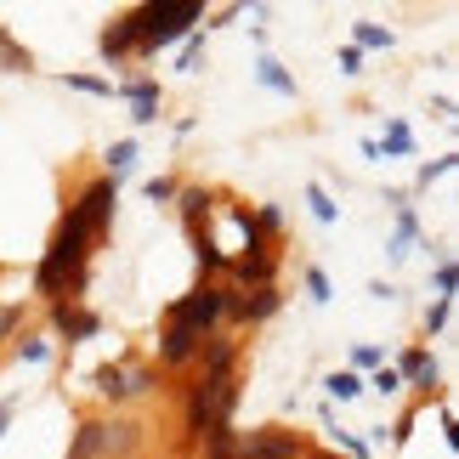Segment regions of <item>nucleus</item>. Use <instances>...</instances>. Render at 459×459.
<instances>
[{
    "label": "nucleus",
    "mask_w": 459,
    "mask_h": 459,
    "mask_svg": "<svg viewBox=\"0 0 459 459\" xmlns=\"http://www.w3.org/2000/svg\"><path fill=\"white\" fill-rule=\"evenodd\" d=\"M199 17H204L199 0H148V6H136L131 12V23H136V57H153L159 46L182 40Z\"/></svg>",
    "instance_id": "nucleus-1"
},
{
    "label": "nucleus",
    "mask_w": 459,
    "mask_h": 459,
    "mask_svg": "<svg viewBox=\"0 0 459 459\" xmlns=\"http://www.w3.org/2000/svg\"><path fill=\"white\" fill-rule=\"evenodd\" d=\"M238 409V385L233 380H193L187 392H182V431L193 437V443H204L216 426H227Z\"/></svg>",
    "instance_id": "nucleus-2"
},
{
    "label": "nucleus",
    "mask_w": 459,
    "mask_h": 459,
    "mask_svg": "<svg viewBox=\"0 0 459 459\" xmlns=\"http://www.w3.org/2000/svg\"><path fill=\"white\" fill-rule=\"evenodd\" d=\"M227 284H199L193 295H182V301H176L170 312H165V324H176V329H187V334H216V324L227 317Z\"/></svg>",
    "instance_id": "nucleus-3"
},
{
    "label": "nucleus",
    "mask_w": 459,
    "mask_h": 459,
    "mask_svg": "<svg viewBox=\"0 0 459 459\" xmlns=\"http://www.w3.org/2000/svg\"><path fill=\"white\" fill-rule=\"evenodd\" d=\"M114 204H119V182H108V176H97V182H85V187H80V199L68 204V210L80 216L85 238H91V244H102V238H108V227H114Z\"/></svg>",
    "instance_id": "nucleus-4"
},
{
    "label": "nucleus",
    "mask_w": 459,
    "mask_h": 459,
    "mask_svg": "<svg viewBox=\"0 0 459 459\" xmlns=\"http://www.w3.org/2000/svg\"><path fill=\"white\" fill-rule=\"evenodd\" d=\"M307 454L312 448L295 431H284V426H261V431L238 437V459H307Z\"/></svg>",
    "instance_id": "nucleus-5"
},
{
    "label": "nucleus",
    "mask_w": 459,
    "mask_h": 459,
    "mask_svg": "<svg viewBox=\"0 0 459 459\" xmlns=\"http://www.w3.org/2000/svg\"><path fill=\"white\" fill-rule=\"evenodd\" d=\"M233 290V284H227ZM278 307H284V290L267 284V290H233L227 295V324H267V317H278Z\"/></svg>",
    "instance_id": "nucleus-6"
},
{
    "label": "nucleus",
    "mask_w": 459,
    "mask_h": 459,
    "mask_svg": "<svg viewBox=\"0 0 459 459\" xmlns=\"http://www.w3.org/2000/svg\"><path fill=\"white\" fill-rule=\"evenodd\" d=\"M51 329H57L68 346H80V341H97L102 334V317L80 301H51Z\"/></svg>",
    "instance_id": "nucleus-7"
},
{
    "label": "nucleus",
    "mask_w": 459,
    "mask_h": 459,
    "mask_svg": "<svg viewBox=\"0 0 459 459\" xmlns=\"http://www.w3.org/2000/svg\"><path fill=\"white\" fill-rule=\"evenodd\" d=\"M221 278H233V290H267L278 284V255H227Z\"/></svg>",
    "instance_id": "nucleus-8"
},
{
    "label": "nucleus",
    "mask_w": 459,
    "mask_h": 459,
    "mask_svg": "<svg viewBox=\"0 0 459 459\" xmlns=\"http://www.w3.org/2000/svg\"><path fill=\"white\" fill-rule=\"evenodd\" d=\"M193 363H204V380H233V368H238V341H227V334H204L199 341V358Z\"/></svg>",
    "instance_id": "nucleus-9"
},
{
    "label": "nucleus",
    "mask_w": 459,
    "mask_h": 459,
    "mask_svg": "<svg viewBox=\"0 0 459 459\" xmlns=\"http://www.w3.org/2000/svg\"><path fill=\"white\" fill-rule=\"evenodd\" d=\"M176 210H182V227L187 233H210V210H216V193L210 187H176Z\"/></svg>",
    "instance_id": "nucleus-10"
},
{
    "label": "nucleus",
    "mask_w": 459,
    "mask_h": 459,
    "mask_svg": "<svg viewBox=\"0 0 459 459\" xmlns=\"http://www.w3.org/2000/svg\"><path fill=\"white\" fill-rule=\"evenodd\" d=\"M397 380H403V385H414V392L431 403V392H437V358H431L426 346L403 351V363H397Z\"/></svg>",
    "instance_id": "nucleus-11"
},
{
    "label": "nucleus",
    "mask_w": 459,
    "mask_h": 459,
    "mask_svg": "<svg viewBox=\"0 0 459 459\" xmlns=\"http://www.w3.org/2000/svg\"><path fill=\"white\" fill-rule=\"evenodd\" d=\"M193 358H199V334L165 324V334H159V368H187Z\"/></svg>",
    "instance_id": "nucleus-12"
},
{
    "label": "nucleus",
    "mask_w": 459,
    "mask_h": 459,
    "mask_svg": "<svg viewBox=\"0 0 459 459\" xmlns=\"http://www.w3.org/2000/svg\"><path fill=\"white\" fill-rule=\"evenodd\" d=\"M136 448H143L136 420H102V459H131Z\"/></svg>",
    "instance_id": "nucleus-13"
},
{
    "label": "nucleus",
    "mask_w": 459,
    "mask_h": 459,
    "mask_svg": "<svg viewBox=\"0 0 459 459\" xmlns=\"http://www.w3.org/2000/svg\"><path fill=\"white\" fill-rule=\"evenodd\" d=\"M97 46H102V57H108L114 68L126 63V57H136V23H131V12H119L114 23L102 29V40H97Z\"/></svg>",
    "instance_id": "nucleus-14"
},
{
    "label": "nucleus",
    "mask_w": 459,
    "mask_h": 459,
    "mask_svg": "<svg viewBox=\"0 0 459 459\" xmlns=\"http://www.w3.org/2000/svg\"><path fill=\"white\" fill-rule=\"evenodd\" d=\"M119 91H126L131 97V119H136V126H153V119H159V85L153 80H131V85H119Z\"/></svg>",
    "instance_id": "nucleus-15"
},
{
    "label": "nucleus",
    "mask_w": 459,
    "mask_h": 459,
    "mask_svg": "<svg viewBox=\"0 0 459 459\" xmlns=\"http://www.w3.org/2000/svg\"><path fill=\"white\" fill-rule=\"evenodd\" d=\"M91 392L102 403H126V363H102L97 375H91Z\"/></svg>",
    "instance_id": "nucleus-16"
},
{
    "label": "nucleus",
    "mask_w": 459,
    "mask_h": 459,
    "mask_svg": "<svg viewBox=\"0 0 459 459\" xmlns=\"http://www.w3.org/2000/svg\"><path fill=\"white\" fill-rule=\"evenodd\" d=\"M68 459H102V420H80L74 443H68Z\"/></svg>",
    "instance_id": "nucleus-17"
},
{
    "label": "nucleus",
    "mask_w": 459,
    "mask_h": 459,
    "mask_svg": "<svg viewBox=\"0 0 459 459\" xmlns=\"http://www.w3.org/2000/svg\"><path fill=\"white\" fill-rule=\"evenodd\" d=\"M193 255H199V273H204V284H216V278L227 273V255L216 250V238H210V233H193Z\"/></svg>",
    "instance_id": "nucleus-18"
},
{
    "label": "nucleus",
    "mask_w": 459,
    "mask_h": 459,
    "mask_svg": "<svg viewBox=\"0 0 459 459\" xmlns=\"http://www.w3.org/2000/svg\"><path fill=\"white\" fill-rule=\"evenodd\" d=\"M324 392H329L334 403H351V397L363 392V375H358V368H334V375L324 380Z\"/></svg>",
    "instance_id": "nucleus-19"
},
{
    "label": "nucleus",
    "mask_w": 459,
    "mask_h": 459,
    "mask_svg": "<svg viewBox=\"0 0 459 459\" xmlns=\"http://www.w3.org/2000/svg\"><path fill=\"white\" fill-rule=\"evenodd\" d=\"M102 159H108V182H119V176L136 165V136H119V143L102 153Z\"/></svg>",
    "instance_id": "nucleus-20"
},
{
    "label": "nucleus",
    "mask_w": 459,
    "mask_h": 459,
    "mask_svg": "<svg viewBox=\"0 0 459 459\" xmlns=\"http://www.w3.org/2000/svg\"><path fill=\"white\" fill-rule=\"evenodd\" d=\"M255 80L267 85V91H278V97H295V80H290V74H284V68H278L273 57H261V63H255Z\"/></svg>",
    "instance_id": "nucleus-21"
},
{
    "label": "nucleus",
    "mask_w": 459,
    "mask_h": 459,
    "mask_svg": "<svg viewBox=\"0 0 459 459\" xmlns=\"http://www.w3.org/2000/svg\"><path fill=\"white\" fill-rule=\"evenodd\" d=\"M148 392H159V368H126V403L131 397H148Z\"/></svg>",
    "instance_id": "nucleus-22"
},
{
    "label": "nucleus",
    "mask_w": 459,
    "mask_h": 459,
    "mask_svg": "<svg viewBox=\"0 0 459 459\" xmlns=\"http://www.w3.org/2000/svg\"><path fill=\"white\" fill-rule=\"evenodd\" d=\"M351 34H358V51H392V29L380 23H358Z\"/></svg>",
    "instance_id": "nucleus-23"
},
{
    "label": "nucleus",
    "mask_w": 459,
    "mask_h": 459,
    "mask_svg": "<svg viewBox=\"0 0 459 459\" xmlns=\"http://www.w3.org/2000/svg\"><path fill=\"white\" fill-rule=\"evenodd\" d=\"M459 170V153H443V159H431V165H420V187H431V182H443V176Z\"/></svg>",
    "instance_id": "nucleus-24"
},
{
    "label": "nucleus",
    "mask_w": 459,
    "mask_h": 459,
    "mask_svg": "<svg viewBox=\"0 0 459 459\" xmlns=\"http://www.w3.org/2000/svg\"><path fill=\"white\" fill-rule=\"evenodd\" d=\"M307 204H312V216H317V221H341V210H334V199H329V193L317 187V182H307Z\"/></svg>",
    "instance_id": "nucleus-25"
},
{
    "label": "nucleus",
    "mask_w": 459,
    "mask_h": 459,
    "mask_svg": "<svg viewBox=\"0 0 459 459\" xmlns=\"http://www.w3.org/2000/svg\"><path fill=\"white\" fill-rule=\"evenodd\" d=\"M385 153H414V131L403 126V119H392V126H385Z\"/></svg>",
    "instance_id": "nucleus-26"
},
{
    "label": "nucleus",
    "mask_w": 459,
    "mask_h": 459,
    "mask_svg": "<svg viewBox=\"0 0 459 459\" xmlns=\"http://www.w3.org/2000/svg\"><path fill=\"white\" fill-rule=\"evenodd\" d=\"M63 85H74V91H85V97H114V85L91 80V74H63Z\"/></svg>",
    "instance_id": "nucleus-27"
},
{
    "label": "nucleus",
    "mask_w": 459,
    "mask_h": 459,
    "mask_svg": "<svg viewBox=\"0 0 459 459\" xmlns=\"http://www.w3.org/2000/svg\"><path fill=\"white\" fill-rule=\"evenodd\" d=\"M454 284H459V273H454V261L443 255V261H437V301H454Z\"/></svg>",
    "instance_id": "nucleus-28"
},
{
    "label": "nucleus",
    "mask_w": 459,
    "mask_h": 459,
    "mask_svg": "<svg viewBox=\"0 0 459 459\" xmlns=\"http://www.w3.org/2000/svg\"><path fill=\"white\" fill-rule=\"evenodd\" d=\"M0 63H6V68H29V51L17 46V40H12L6 29H0Z\"/></svg>",
    "instance_id": "nucleus-29"
},
{
    "label": "nucleus",
    "mask_w": 459,
    "mask_h": 459,
    "mask_svg": "<svg viewBox=\"0 0 459 459\" xmlns=\"http://www.w3.org/2000/svg\"><path fill=\"white\" fill-rule=\"evenodd\" d=\"M448 312H454V301H431L426 307V334H443L448 329Z\"/></svg>",
    "instance_id": "nucleus-30"
},
{
    "label": "nucleus",
    "mask_w": 459,
    "mask_h": 459,
    "mask_svg": "<svg viewBox=\"0 0 459 459\" xmlns=\"http://www.w3.org/2000/svg\"><path fill=\"white\" fill-rule=\"evenodd\" d=\"M143 193H148L153 204H170V199H176V182H170V176H153V182H148Z\"/></svg>",
    "instance_id": "nucleus-31"
},
{
    "label": "nucleus",
    "mask_w": 459,
    "mask_h": 459,
    "mask_svg": "<svg viewBox=\"0 0 459 459\" xmlns=\"http://www.w3.org/2000/svg\"><path fill=\"white\" fill-rule=\"evenodd\" d=\"M17 358H23V363H46L51 358V341H34V334H29V341L17 346Z\"/></svg>",
    "instance_id": "nucleus-32"
},
{
    "label": "nucleus",
    "mask_w": 459,
    "mask_h": 459,
    "mask_svg": "<svg viewBox=\"0 0 459 459\" xmlns=\"http://www.w3.org/2000/svg\"><path fill=\"white\" fill-rule=\"evenodd\" d=\"M307 295H312V301H329V278H324V267H307Z\"/></svg>",
    "instance_id": "nucleus-33"
},
{
    "label": "nucleus",
    "mask_w": 459,
    "mask_h": 459,
    "mask_svg": "<svg viewBox=\"0 0 459 459\" xmlns=\"http://www.w3.org/2000/svg\"><path fill=\"white\" fill-rule=\"evenodd\" d=\"M199 51H204V34H187V46H182V68H199Z\"/></svg>",
    "instance_id": "nucleus-34"
},
{
    "label": "nucleus",
    "mask_w": 459,
    "mask_h": 459,
    "mask_svg": "<svg viewBox=\"0 0 459 459\" xmlns=\"http://www.w3.org/2000/svg\"><path fill=\"white\" fill-rule=\"evenodd\" d=\"M341 74H363V51H358V46L341 51Z\"/></svg>",
    "instance_id": "nucleus-35"
},
{
    "label": "nucleus",
    "mask_w": 459,
    "mask_h": 459,
    "mask_svg": "<svg viewBox=\"0 0 459 459\" xmlns=\"http://www.w3.org/2000/svg\"><path fill=\"white\" fill-rule=\"evenodd\" d=\"M368 385H380V392H403V380H397V368H375V380Z\"/></svg>",
    "instance_id": "nucleus-36"
},
{
    "label": "nucleus",
    "mask_w": 459,
    "mask_h": 459,
    "mask_svg": "<svg viewBox=\"0 0 459 459\" xmlns=\"http://www.w3.org/2000/svg\"><path fill=\"white\" fill-rule=\"evenodd\" d=\"M17 324H23V307H6V312H0V341H6Z\"/></svg>",
    "instance_id": "nucleus-37"
},
{
    "label": "nucleus",
    "mask_w": 459,
    "mask_h": 459,
    "mask_svg": "<svg viewBox=\"0 0 459 459\" xmlns=\"http://www.w3.org/2000/svg\"><path fill=\"white\" fill-rule=\"evenodd\" d=\"M351 363H358V368H380V351L375 346H358V351H351Z\"/></svg>",
    "instance_id": "nucleus-38"
},
{
    "label": "nucleus",
    "mask_w": 459,
    "mask_h": 459,
    "mask_svg": "<svg viewBox=\"0 0 459 459\" xmlns=\"http://www.w3.org/2000/svg\"><path fill=\"white\" fill-rule=\"evenodd\" d=\"M307 459H341V454H307Z\"/></svg>",
    "instance_id": "nucleus-39"
}]
</instances>
